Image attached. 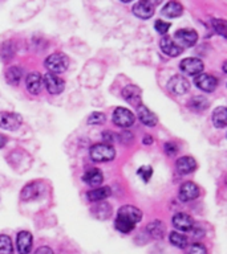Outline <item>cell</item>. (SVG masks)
<instances>
[{"instance_id":"6da1fadb","label":"cell","mask_w":227,"mask_h":254,"mask_svg":"<svg viewBox=\"0 0 227 254\" xmlns=\"http://www.w3.org/2000/svg\"><path fill=\"white\" fill-rule=\"evenodd\" d=\"M44 65L49 70V73L57 74V73H63V71L67 70L68 65H69V60L64 53H53V55L48 56L45 59Z\"/></svg>"},{"instance_id":"7a4b0ae2","label":"cell","mask_w":227,"mask_h":254,"mask_svg":"<svg viewBox=\"0 0 227 254\" xmlns=\"http://www.w3.org/2000/svg\"><path fill=\"white\" fill-rule=\"evenodd\" d=\"M115 156L114 148L112 144H105V143H97L91 148V158L93 162H111Z\"/></svg>"},{"instance_id":"3957f363","label":"cell","mask_w":227,"mask_h":254,"mask_svg":"<svg viewBox=\"0 0 227 254\" xmlns=\"http://www.w3.org/2000/svg\"><path fill=\"white\" fill-rule=\"evenodd\" d=\"M174 41L175 44L181 47L183 49L185 48L194 47L197 41H198V35L197 32L193 31V29H179V31L175 32L174 35Z\"/></svg>"},{"instance_id":"277c9868","label":"cell","mask_w":227,"mask_h":254,"mask_svg":"<svg viewBox=\"0 0 227 254\" xmlns=\"http://www.w3.org/2000/svg\"><path fill=\"white\" fill-rule=\"evenodd\" d=\"M23 123V118L20 114L11 113V111H3L0 113V127L4 130L15 131L17 130Z\"/></svg>"},{"instance_id":"5b68a950","label":"cell","mask_w":227,"mask_h":254,"mask_svg":"<svg viewBox=\"0 0 227 254\" xmlns=\"http://www.w3.org/2000/svg\"><path fill=\"white\" fill-rule=\"evenodd\" d=\"M134 114L129 109H125V107H117L114 113H113V122H114L115 126L127 128L134 123Z\"/></svg>"},{"instance_id":"8992f818","label":"cell","mask_w":227,"mask_h":254,"mask_svg":"<svg viewBox=\"0 0 227 254\" xmlns=\"http://www.w3.org/2000/svg\"><path fill=\"white\" fill-rule=\"evenodd\" d=\"M179 67L185 74L197 77L203 71V63L199 59H195V57H187V59L181 61Z\"/></svg>"},{"instance_id":"52a82bcc","label":"cell","mask_w":227,"mask_h":254,"mask_svg":"<svg viewBox=\"0 0 227 254\" xmlns=\"http://www.w3.org/2000/svg\"><path fill=\"white\" fill-rule=\"evenodd\" d=\"M122 97L131 106L139 107L142 105V90L137 85H127L122 90Z\"/></svg>"},{"instance_id":"ba28073f","label":"cell","mask_w":227,"mask_h":254,"mask_svg":"<svg viewBox=\"0 0 227 254\" xmlns=\"http://www.w3.org/2000/svg\"><path fill=\"white\" fill-rule=\"evenodd\" d=\"M43 83L51 94H60V93H63L64 87H65L64 79L60 78L59 75L52 74V73L44 75Z\"/></svg>"},{"instance_id":"9c48e42d","label":"cell","mask_w":227,"mask_h":254,"mask_svg":"<svg viewBox=\"0 0 227 254\" xmlns=\"http://www.w3.org/2000/svg\"><path fill=\"white\" fill-rule=\"evenodd\" d=\"M194 82L198 89L206 93H211L214 91L218 86V79L215 78L214 75L207 74V73H201L194 78Z\"/></svg>"},{"instance_id":"30bf717a","label":"cell","mask_w":227,"mask_h":254,"mask_svg":"<svg viewBox=\"0 0 227 254\" xmlns=\"http://www.w3.org/2000/svg\"><path fill=\"white\" fill-rule=\"evenodd\" d=\"M167 87H169V90H170L173 94L183 95L185 93L189 91L190 85H189V81H187L183 75H174V77H171L170 81L167 82Z\"/></svg>"},{"instance_id":"8fae6325","label":"cell","mask_w":227,"mask_h":254,"mask_svg":"<svg viewBox=\"0 0 227 254\" xmlns=\"http://www.w3.org/2000/svg\"><path fill=\"white\" fill-rule=\"evenodd\" d=\"M201 190H199V187L195 184V183L187 182L183 183L181 188H179L178 197L181 201H191V200H195L198 197Z\"/></svg>"},{"instance_id":"7c38bea8","label":"cell","mask_w":227,"mask_h":254,"mask_svg":"<svg viewBox=\"0 0 227 254\" xmlns=\"http://www.w3.org/2000/svg\"><path fill=\"white\" fill-rule=\"evenodd\" d=\"M171 222L174 228H177L181 232H190V230L194 229V220L186 213H177L173 216L171 218Z\"/></svg>"},{"instance_id":"4fadbf2b","label":"cell","mask_w":227,"mask_h":254,"mask_svg":"<svg viewBox=\"0 0 227 254\" xmlns=\"http://www.w3.org/2000/svg\"><path fill=\"white\" fill-rule=\"evenodd\" d=\"M154 4L153 1H147V0H142L138 3L134 4L133 7V13L139 19H150L151 16L154 15Z\"/></svg>"},{"instance_id":"5bb4252c","label":"cell","mask_w":227,"mask_h":254,"mask_svg":"<svg viewBox=\"0 0 227 254\" xmlns=\"http://www.w3.org/2000/svg\"><path fill=\"white\" fill-rule=\"evenodd\" d=\"M25 85H27L28 91L31 94H39L40 91L43 90L44 86L43 77L37 71H32V73H29L27 75V78H25Z\"/></svg>"},{"instance_id":"9a60e30c","label":"cell","mask_w":227,"mask_h":254,"mask_svg":"<svg viewBox=\"0 0 227 254\" xmlns=\"http://www.w3.org/2000/svg\"><path fill=\"white\" fill-rule=\"evenodd\" d=\"M16 246H17V252L19 254H28L32 250V234L29 232H20L17 234V240H16Z\"/></svg>"},{"instance_id":"2e32d148","label":"cell","mask_w":227,"mask_h":254,"mask_svg":"<svg viewBox=\"0 0 227 254\" xmlns=\"http://www.w3.org/2000/svg\"><path fill=\"white\" fill-rule=\"evenodd\" d=\"M159 47L162 49V52L165 55L170 56V57H177L182 53V48L178 47L175 41L171 37H167L165 36L162 40H161V43H159Z\"/></svg>"},{"instance_id":"e0dca14e","label":"cell","mask_w":227,"mask_h":254,"mask_svg":"<svg viewBox=\"0 0 227 254\" xmlns=\"http://www.w3.org/2000/svg\"><path fill=\"white\" fill-rule=\"evenodd\" d=\"M43 184L39 182L31 183L23 188L21 190V198L25 200V201H29V200H33V198H37L40 196V193L43 192Z\"/></svg>"},{"instance_id":"ac0fdd59","label":"cell","mask_w":227,"mask_h":254,"mask_svg":"<svg viewBox=\"0 0 227 254\" xmlns=\"http://www.w3.org/2000/svg\"><path fill=\"white\" fill-rule=\"evenodd\" d=\"M137 114H138L139 121L143 123V125H146L149 127H154L157 123H158V118H157V115L147 109L146 106H143L141 105L139 107H137Z\"/></svg>"},{"instance_id":"d6986e66","label":"cell","mask_w":227,"mask_h":254,"mask_svg":"<svg viewBox=\"0 0 227 254\" xmlns=\"http://www.w3.org/2000/svg\"><path fill=\"white\" fill-rule=\"evenodd\" d=\"M177 171L182 175H189L197 168V162L191 156H182L177 160Z\"/></svg>"},{"instance_id":"ffe728a7","label":"cell","mask_w":227,"mask_h":254,"mask_svg":"<svg viewBox=\"0 0 227 254\" xmlns=\"http://www.w3.org/2000/svg\"><path fill=\"white\" fill-rule=\"evenodd\" d=\"M118 216L129 218L130 221L137 224V222L141 221V218H142V212H141L138 208H135V206L133 205H123L119 208Z\"/></svg>"},{"instance_id":"44dd1931","label":"cell","mask_w":227,"mask_h":254,"mask_svg":"<svg viewBox=\"0 0 227 254\" xmlns=\"http://www.w3.org/2000/svg\"><path fill=\"white\" fill-rule=\"evenodd\" d=\"M111 193H112V190L109 187H100V188L89 190V192L87 193V197L88 200L92 202H101L104 201L105 198L109 197Z\"/></svg>"},{"instance_id":"7402d4cb","label":"cell","mask_w":227,"mask_h":254,"mask_svg":"<svg viewBox=\"0 0 227 254\" xmlns=\"http://www.w3.org/2000/svg\"><path fill=\"white\" fill-rule=\"evenodd\" d=\"M83 180L87 184L92 187H99L101 183L104 182V175L103 172L97 168H91V170H88L83 176Z\"/></svg>"},{"instance_id":"603a6c76","label":"cell","mask_w":227,"mask_h":254,"mask_svg":"<svg viewBox=\"0 0 227 254\" xmlns=\"http://www.w3.org/2000/svg\"><path fill=\"white\" fill-rule=\"evenodd\" d=\"M182 13L183 7L182 4L178 3V1H169V3L165 4L162 8V15L166 16V17H170V19L179 17Z\"/></svg>"},{"instance_id":"cb8c5ba5","label":"cell","mask_w":227,"mask_h":254,"mask_svg":"<svg viewBox=\"0 0 227 254\" xmlns=\"http://www.w3.org/2000/svg\"><path fill=\"white\" fill-rule=\"evenodd\" d=\"M226 121H227V110L225 106L217 107L213 113V123L215 127L223 128L226 127Z\"/></svg>"},{"instance_id":"d4e9b609","label":"cell","mask_w":227,"mask_h":254,"mask_svg":"<svg viewBox=\"0 0 227 254\" xmlns=\"http://www.w3.org/2000/svg\"><path fill=\"white\" fill-rule=\"evenodd\" d=\"M147 233L150 234L153 238H159L163 237V234H165V224L162 221H159V220H154V221H151L149 225H147Z\"/></svg>"},{"instance_id":"484cf974","label":"cell","mask_w":227,"mask_h":254,"mask_svg":"<svg viewBox=\"0 0 227 254\" xmlns=\"http://www.w3.org/2000/svg\"><path fill=\"white\" fill-rule=\"evenodd\" d=\"M114 225H115V229L118 230V232L127 234V233H130L131 230L134 229L135 224L133 221H130L129 218L122 217V216H117Z\"/></svg>"},{"instance_id":"4316f807","label":"cell","mask_w":227,"mask_h":254,"mask_svg":"<svg viewBox=\"0 0 227 254\" xmlns=\"http://www.w3.org/2000/svg\"><path fill=\"white\" fill-rule=\"evenodd\" d=\"M21 70H20V67L17 66H11L5 71V81H7L9 85L12 86H16L17 83L20 82V79H21Z\"/></svg>"},{"instance_id":"83f0119b","label":"cell","mask_w":227,"mask_h":254,"mask_svg":"<svg viewBox=\"0 0 227 254\" xmlns=\"http://www.w3.org/2000/svg\"><path fill=\"white\" fill-rule=\"evenodd\" d=\"M169 240H170L171 245H174L178 249H185L187 246V237L178 232H171Z\"/></svg>"},{"instance_id":"f1b7e54d","label":"cell","mask_w":227,"mask_h":254,"mask_svg":"<svg viewBox=\"0 0 227 254\" xmlns=\"http://www.w3.org/2000/svg\"><path fill=\"white\" fill-rule=\"evenodd\" d=\"M93 213H95L96 217L100 218V220H105V218H108L111 216V206L108 205L107 202L101 201L93 208Z\"/></svg>"},{"instance_id":"f546056e","label":"cell","mask_w":227,"mask_h":254,"mask_svg":"<svg viewBox=\"0 0 227 254\" xmlns=\"http://www.w3.org/2000/svg\"><path fill=\"white\" fill-rule=\"evenodd\" d=\"M13 253V245L12 240L7 234H0V254H12Z\"/></svg>"},{"instance_id":"4dcf8cb0","label":"cell","mask_w":227,"mask_h":254,"mask_svg":"<svg viewBox=\"0 0 227 254\" xmlns=\"http://www.w3.org/2000/svg\"><path fill=\"white\" fill-rule=\"evenodd\" d=\"M189 106L195 111H202L209 107V101L205 97H202V95H198V97L191 98V101L189 102Z\"/></svg>"},{"instance_id":"1f68e13d","label":"cell","mask_w":227,"mask_h":254,"mask_svg":"<svg viewBox=\"0 0 227 254\" xmlns=\"http://www.w3.org/2000/svg\"><path fill=\"white\" fill-rule=\"evenodd\" d=\"M105 121H107V117H105L104 113H100V111H95L88 117V123L89 125H103Z\"/></svg>"},{"instance_id":"d6a6232c","label":"cell","mask_w":227,"mask_h":254,"mask_svg":"<svg viewBox=\"0 0 227 254\" xmlns=\"http://www.w3.org/2000/svg\"><path fill=\"white\" fill-rule=\"evenodd\" d=\"M213 27H214V29L217 31V33H219V35L222 36V37H226L227 33V27H226V21L223 19H214L213 21Z\"/></svg>"},{"instance_id":"836d02e7","label":"cell","mask_w":227,"mask_h":254,"mask_svg":"<svg viewBox=\"0 0 227 254\" xmlns=\"http://www.w3.org/2000/svg\"><path fill=\"white\" fill-rule=\"evenodd\" d=\"M137 174H138V176L142 178L143 182L147 183L149 180H150L151 175H153V168H151L150 166H142L141 168H139Z\"/></svg>"},{"instance_id":"e575fe53","label":"cell","mask_w":227,"mask_h":254,"mask_svg":"<svg viewBox=\"0 0 227 254\" xmlns=\"http://www.w3.org/2000/svg\"><path fill=\"white\" fill-rule=\"evenodd\" d=\"M155 31L161 33V35H166L167 31L170 29V24L166 23V21H162V20H157L154 24Z\"/></svg>"},{"instance_id":"d590c367","label":"cell","mask_w":227,"mask_h":254,"mask_svg":"<svg viewBox=\"0 0 227 254\" xmlns=\"http://www.w3.org/2000/svg\"><path fill=\"white\" fill-rule=\"evenodd\" d=\"M189 254H207V249L202 245V244L195 242V244H193V245L190 246Z\"/></svg>"},{"instance_id":"8d00e7d4","label":"cell","mask_w":227,"mask_h":254,"mask_svg":"<svg viewBox=\"0 0 227 254\" xmlns=\"http://www.w3.org/2000/svg\"><path fill=\"white\" fill-rule=\"evenodd\" d=\"M165 151H166L167 155H175L177 154V151H178V148H177V144L173 142H169L165 144Z\"/></svg>"},{"instance_id":"74e56055","label":"cell","mask_w":227,"mask_h":254,"mask_svg":"<svg viewBox=\"0 0 227 254\" xmlns=\"http://www.w3.org/2000/svg\"><path fill=\"white\" fill-rule=\"evenodd\" d=\"M114 136L115 135L113 134V132H111V131H105V132L103 134L104 143H105V144H111V143H113L115 140Z\"/></svg>"},{"instance_id":"f35d334b","label":"cell","mask_w":227,"mask_h":254,"mask_svg":"<svg viewBox=\"0 0 227 254\" xmlns=\"http://www.w3.org/2000/svg\"><path fill=\"white\" fill-rule=\"evenodd\" d=\"M35 254H53V250L51 248H48V246H41V248L36 250Z\"/></svg>"},{"instance_id":"ab89813d","label":"cell","mask_w":227,"mask_h":254,"mask_svg":"<svg viewBox=\"0 0 227 254\" xmlns=\"http://www.w3.org/2000/svg\"><path fill=\"white\" fill-rule=\"evenodd\" d=\"M5 143H7V139H5V136L0 134V148L5 146Z\"/></svg>"},{"instance_id":"60d3db41","label":"cell","mask_w":227,"mask_h":254,"mask_svg":"<svg viewBox=\"0 0 227 254\" xmlns=\"http://www.w3.org/2000/svg\"><path fill=\"white\" fill-rule=\"evenodd\" d=\"M143 143H145V144H150V143H153V138H151L150 135H146L145 139H143Z\"/></svg>"}]
</instances>
